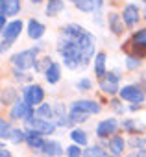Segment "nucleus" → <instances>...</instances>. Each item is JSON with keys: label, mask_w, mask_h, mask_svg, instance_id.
I'll list each match as a JSON object with an SVG mask.
<instances>
[{"label": "nucleus", "mask_w": 146, "mask_h": 157, "mask_svg": "<svg viewBox=\"0 0 146 157\" xmlns=\"http://www.w3.org/2000/svg\"><path fill=\"white\" fill-rule=\"evenodd\" d=\"M74 6H76V10H80V11H83V13L96 11V4H94V0H78Z\"/></svg>", "instance_id": "nucleus-27"}, {"label": "nucleus", "mask_w": 146, "mask_h": 157, "mask_svg": "<svg viewBox=\"0 0 146 157\" xmlns=\"http://www.w3.org/2000/svg\"><path fill=\"white\" fill-rule=\"evenodd\" d=\"M142 17L146 19V6H144V10H142Z\"/></svg>", "instance_id": "nucleus-46"}, {"label": "nucleus", "mask_w": 146, "mask_h": 157, "mask_svg": "<svg viewBox=\"0 0 146 157\" xmlns=\"http://www.w3.org/2000/svg\"><path fill=\"white\" fill-rule=\"evenodd\" d=\"M104 78H106V80H109V82H113V83H118V82H120V76L115 74V72H107Z\"/></svg>", "instance_id": "nucleus-38"}, {"label": "nucleus", "mask_w": 146, "mask_h": 157, "mask_svg": "<svg viewBox=\"0 0 146 157\" xmlns=\"http://www.w3.org/2000/svg\"><path fill=\"white\" fill-rule=\"evenodd\" d=\"M139 107H140V105H139V104H133V105H131V107H129V109H131V111H137V109H139Z\"/></svg>", "instance_id": "nucleus-44"}, {"label": "nucleus", "mask_w": 146, "mask_h": 157, "mask_svg": "<svg viewBox=\"0 0 146 157\" xmlns=\"http://www.w3.org/2000/svg\"><path fill=\"white\" fill-rule=\"evenodd\" d=\"M91 87H93V82L89 80V78H83V80H80L76 83V89L78 91H91Z\"/></svg>", "instance_id": "nucleus-36"}, {"label": "nucleus", "mask_w": 146, "mask_h": 157, "mask_svg": "<svg viewBox=\"0 0 146 157\" xmlns=\"http://www.w3.org/2000/svg\"><path fill=\"white\" fill-rule=\"evenodd\" d=\"M139 67H140V59L139 57H135V56H128L126 57V68L128 70H135Z\"/></svg>", "instance_id": "nucleus-34"}, {"label": "nucleus", "mask_w": 146, "mask_h": 157, "mask_svg": "<svg viewBox=\"0 0 146 157\" xmlns=\"http://www.w3.org/2000/svg\"><path fill=\"white\" fill-rule=\"evenodd\" d=\"M137 157H146V150H137Z\"/></svg>", "instance_id": "nucleus-42"}, {"label": "nucleus", "mask_w": 146, "mask_h": 157, "mask_svg": "<svg viewBox=\"0 0 146 157\" xmlns=\"http://www.w3.org/2000/svg\"><path fill=\"white\" fill-rule=\"evenodd\" d=\"M63 146L57 142V140H46L44 142V148H43V153L48 155V157H59L63 153Z\"/></svg>", "instance_id": "nucleus-20"}, {"label": "nucleus", "mask_w": 146, "mask_h": 157, "mask_svg": "<svg viewBox=\"0 0 146 157\" xmlns=\"http://www.w3.org/2000/svg\"><path fill=\"white\" fill-rule=\"evenodd\" d=\"M37 118H43V120H52L54 118V105L50 104H41L35 111Z\"/></svg>", "instance_id": "nucleus-23"}, {"label": "nucleus", "mask_w": 146, "mask_h": 157, "mask_svg": "<svg viewBox=\"0 0 146 157\" xmlns=\"http://www.w3.org/2000/svg\"><path fill=\"white\" fill-rule=\"evenodd\" d=\"M70 139L74 140V144H78V146H87V142H89L87 133L83 129H72L70 131Z\"/></svg>", "instance_id": "nucleus-25"}, {"label": "nucleus", "mask_w": 146, "mask_h": 157, "mask_svg": "<svg viewBox=\"0 0 146 157\" xmlns=\"http://www.w3.org/2000/svg\"><path fill=\"white\" fill-rule=\"evenodd\" d=\"M94 46H96V39L91 32H85L83 37L78 41V50H80V57H82V63L87 65L93 56H94Z\"/></svg>", "instance_id": "nucleus-4"}, {"label": "nucleus", "mask_w": 146, "mask_h": 157, "mask_svg": "<svg viewBox=\"0 0 146 157\" xmlns=\"http://www.w3.org/2000/svg\"><path fill=\"white\" fill-rule=\"evenodd\" d=\"M63 10H65V2H63V0H50V2H46L44 13H46L48 17H56V15H59Z\"/></svg>", "instance_id": "nucleus-22"}, {"label": "nucleus", "mask_w": 146, "mask_h": 157, "mask_svg": "<svg viewBox=\"0 0 146 157\" xmlns=\"http://www.w3.org/2000/svg\"><path fill=\"white\" fill-rule=\"evenodd\" d=\"M122 19H124V24L128 28H135L139 19H140V11H139V6L135 4H128L122 11Z\"/></svg>", "instance_id": "nucleus-11"}, {"label": "nucleus", "mask_w": 146, "mask_h": 157, "mask_svg": "<svg viewBox=\"0 0 146 157\" xmlns=\"http://www.w3.org/2000/svg\"><path fill=\"white\" fill-rule=\"evenodd\" d=\"M85 32H87V30H85L83 26H80V24H67V26L61 30V37L67 39V41H72V43H78V41L83 37Z\"/></svg>", "instance_id": "nucleus-10"}, {"label": "nucleus", "mask_w": 146, "mask_h": 157, "mask_svg": "<svg viewBox=\"0 0 146 157\" xmlns=\"http://www.w3.org/2000/svg\"><path fill=\"white\" fill-rule=\"evenodd\" d=\"M118 129V122L115 118H106L96 126V137L98 139H109V135H115Z\"/></svg>", "instance_id": "nucleus-9"}, {"label": "nucleus", "mask_w": 146, "mask_h": 157, "mask_svg": "<svg viewBox=\"0 0 146 157\" xmlns=\"http://www.w3.org/2000/svg\"><path fill=\"white\" fill-rule=\"evenodd\" d=\"M144 80H146V72H144Z\"/></svg>", "instance_id": "nucleus-48"}, {"label": "nucleus", "mask_w": 146, "mask_h": 157, "mask_svg": "<svg viewBox=\"0 0 146 157\" xmlns=\"http://www.w3.org/2000/svg\"><path fill=\"white\" fill-rule=\"evenodd\" d=\"M144 2H146V0H144Z\"/></svg>", "instance_id": "nucleus-49"}, {"label": "nucleus", "mask_w": 146, "mask_h": 157, "mask_svg": "<svg viewBox=\"0 0 146 157\" xmlns=\"http://www.w3.org/2000/svg\"><path fill=\"white\" fill-rule=\"evenodd\" d=\"M21 11V0H0V15L15 17Z\"/></svg>", "instance_id": "nucleus-15"}, {"label": "nucleus", "mask_w": 146, "mask_h": 157, "mask_svg": "<svg viewBox=\"0 0 146 157\" xmlns=\"http://www.w3.org/2000/svg\"><path fill=\"white\" fill-rule=\"evenodd\" d=\"M94 4H96V10H100L104 6V0H94Z\"/></svg>", "instance_id": "nucleus-43"}, {"label": "nucleus", "mask_w": 146, "mask_h": 157, "mask_svg": "<svg viewBox=\"0 0 146 157\" xmlns=\"http://www.w3.org/2000/svg\"><path fill=\"white\" fill-rule=\"evenodd\" d=\"M10 140H11V142H15V144L22 142V140L26 142V131H22V129H13V131H11Z\"/></svg>", "instance_id": "nucleus-32"}, {"label": "nucleus", "mask_w": 146, "mask_h": 157, "mask_svg": "<svg viewBox=\"0 0 146 157\" xmlns=\"http://www.w3.org/2000/svg\"><path fill=\"white\" fill-rule=\"evenodd\" d=\"M22 98H24V102H28L32 107H33V105H41L43 100H44V91H43L41 85L32 83V85L24 87V91H22Z\"/></svg>", "instance_id": "nucleus-6"}, {"label": "nucleus", "mask_w": 146, "mask_h": 157, "mask_svg": "<svg viewBox=\"0 0 146 157\" xmlns=\"http://www.w3.org/2000/svg\"><path fill=\"white\" fill-rule=\"evenodd\" d=\"M26 126H28V129H33L41 135H52L56 131V124L52 120H43V118H33Z\"/></svg>", "instance_id": "nucleus-8"}, {"label": "nucleus", "mask_w": 146, "mask_h": 157, "mask_svg": "<svg viewBox=\"0 0 146 157\" xmlns=\"http://www.w3.org/2000/svg\"><path fill=\"white\" fill-rule=\"evenodd\" d=\"M10 46H11V43H8V41H2V52H6V50H10Z\"/></svg>", "instance_id": "nucleus-41"}, {"label": "nucleus", "mask_w": 146, "mask_h": 157, "mask_svg": "<svg viewBox=\"0 0 146 157\" xmlns=\"http://www.w3.org/2000/svg\"><path fill=\"white\" fill-rule=\"evenodd\" d=\"M107 148H109V153L113 157H122L124 155V148H126V140L120 135H113L107 140Z\"/></svg>", "instance_id": "nucleus-16"}, {"label": "nucleus", "mask_w": 146, "mask_h": 157, "mask_svg": "<svg viewBox=\"0 0 146 157\" xmlns=\"http://www.w3.org/2000/svg\"><path fill=\"white\" fill-rule=\"evenodd\" d=\"M52 63H54L52 57H50V56H44L43 59H37V63H35L33 68H35V72H44V74H46V70L52 67Z\"/></svg>", "instance_id": "nucleus-28"}, {"label": "nucleus", "mask_w": 146, "mask_h": 157, "mask_svg": "<svg viewBox=\"0 0 146 157\" xmlns=\"http://www.w3.org/2000/svg\"><path fill=\"white\" fill-rule=\"evenodd\" d=\"M11 100H13V102H17V100H19V98H17V93H15L13 89H4V93H2V104H6V105H8Z\"/></svg>", "instance_id": "nucleus-31"}, {"label": "nucleus", "mask_w": 146, "mask_h": 157, "mask_svg": "<svg viewBox=\"0 0 146 157\" xmlns=\"http://www.w3.org/2000/svg\"><path fill=\"white\" fill-rule=\"evenodd\" d=\"M126 48H128L129 56H135L139 59L146 57V28H140L139 32H135Z\"/></svg>", "instance_id": "nucleus-2"}, {"label": "nucleus", "mask_w": 146, "mask_h": 157, "mask_svg": "<svg viewBox=\"0 0 146 157\" xmlns=\"http://www.w3.org/2000/svg\"><path fill=\"white\" fill-rule=\"evenodd\" d=\"M11 126H10V122L6 120V118H2V120H0V137H2V139H10L11 137Z\"/></svg>", "instance_id": "nucleus-30"}, {"label": "nucleus", "mask_w": 146, "mask_h": 157, "mask_svg": "<svg viewBox=\"0 0 146 157\" xmlns=\"http://www.w3.org/2000/svg\"><path fill=\"white\" fill-rule=\"evenodd\" d=\"M89 118L87 113H82V111H70V120L74 124H80V122H85Z\"/></svg>", "instance_id": "nucleus-33"}, {"label": "nucleus", "mask_w": 146, "mask_h": 157, "mask_svg": "<svg viewBox=\"0 0 146 157\" xmlns=\"http://www.w3.org/2000/svg\"><path fill=\"white\" fill-rule=\"evenodd\" d=\"M122 128H124L126 131H131V133H139V131H142V129H144V126H142V124H137L133 118L124 120V122H122Z\"/></svg>", "instance_id": "nucleus-29"}, {"label": "nucleus", "mask_w": 146, "mask_h": 157, "mask_svg": "<svg viewBox=\"0 0 146 157\" xmlns=\"http://www.w3.org/2000/svg\"><path fill=\"white\" fill-rule=\"evenodd\" d=\"M22 21H11V22H8V26L2 30V41H8V43H13L19 35H21V32H22Z\"/></svg>", "instance_id": "nucleus-12"}, {"label": "nucleus", "mask_w": 146, "mask_h": 157, "mask_svg": "<svg viewBox=\"0 0 146 157\" xmlns=\"http://www.w3.org/2000/svg\"><path fill=\"white\" fill-rule=\"evenodd\" d=\"M0 157H11V153H10V150H8L6 146L0 148Z\"/></svg>", "instance_id": "nucleus-40"}, {"label": "nucleus", "mask_w": 146, "mask_h": 157, "mask_svg": "<svg viewBox=\"0 0 146 157\" xmlns=\"http://www.w3.org/2000/svg\"><path fill=\"white\" fill-rule=\"evenodd\" d=\"M70 111H82V113H87V115H98L102 111V107L94 100H76V102H72Z\"/></svg>", "instance_id": "nucleus-7"}, {"label": "nucleus", "mask_w": 146, "mask_h": 157, "mask_svg": "<svg viewBox=\"0 0 146 157\" xmlns=\"http://www.w3.org/2000/svg\"><path fill=\"white\" fill-rule=\"evenodd\" d=\"M37 56H39V46H35V48H28V50H21V52H17V54L11 56V65H13V68L28 70V68L35 67V63H37Z\"/></svg>", "instance_id": "nucleus-1"}, {"label": "nucleus", "mask_w": 146, "mask_h": 157, "mask_svg": "<svg viewBox=\"0 0 146 157\" xmlns=\"http://www.w3.org/2000/svg\"><path fill=\"white\" fill-rule=\"evenodd\" d=\"M44 142H46V140L43 139L41 133H37V131H33V129H28V131H26V144H28L32 150H41V151H43Z\"/></svg>", "instance_id": "nucleus-17"}, {"label": "nucleus", "mask_w": 146, "mask_h": 157, "mask_svg": "<svg viewBox=\"0 0 146 157\" xmlns=\"http://www.w3.org/2000/svg\"><path fill=\"white\" fill-rule=\"evenodd\" d=\"M30 2H32V4H41L43 0H30Z\"/></svg>", "instance_id": "nucleus-45"}, {"label": "nucleus", "mask_w": 146, "mask_h": 157, "mask_svg": "<svg viewBox=\"0 0 146 157\" xmlns=\"http://www.w3.org/2000/svg\"><path fill=\"white\" fill-rule=\"evenodd\" d=\"M44 32H46V28H44V24L43 22H39V21H35V19H32V21H28V37L30 39H41L43 35H44Z\"/></svg>", "instance_id": "nucleus-18"}, {"label": "nucleus", "mask_w": 146, "mask_h": 157, "mask_svg": "<svg viewBox=\"0 0 146 157\" xmlns=\"http://www.w3.org/2000/svg\"><path fill=\"white\" fill-rule=\"evenodd\" d=\"M68 2H74V4H76V2H78V0H68Z\"/></svg>", "instance_id": "nucleus-47"}, {"label": "nucleus", "mask_w": 146, "mask_h": 157, "mask_svg": "<svg viewBox=\"0 0 146 157\" xmlns=\"http://www.w3.org/2000/svg\"><path fill=\"white\" fill-rule=\"evenodd\" d=\"M83 157H113V155L100 146H89L87 150H83Z\"/></svg>", "instance_id": "nucleus-26"}, {"label": "nucleus", "mask_w": 146, "mask_h": 157, "mask_svg": "<svg viewBox=\"0 0 146 157\" xmlns=\"http://www.w3.org/2000/svg\"><path fill=\"white\" fill-rule=\"evenodd\" d=\"M106 54L104 52H98L96 56H94V76L98 78V80H102V78L107 74L106 72Z\"/></svg>", "instance_id": "nucleus-19"}, {"label": "nucleus", "mask_w": 146, "mask_h": 157, "mask_svg": "<svg viewBox=\"0 0 146 157\" xmlns=\"http://www.w3.org/2000/svg\"><path fill=\"white\" fill-rule=\"evenodd\" d=\"M65 151H67V157H83V151L80 150V146H78V144L68 146Z\"/></svg>", "instance_id": "nucleus-35"}, {"label": "nucleus", "mask_w": 146, "mask_h": 157, "mask_svg": "<svg viewBox=\"0 0 146 157\" xmlns=\"http://www.w3.org/2000/svg\"><path fill=\"white\" fill-rule=\"evenodd\" d=\"M54 118H56V126H59V128H68V126L74 124L70 120V113H67L63 104H56L54 105Z\"/></svg>", "instance_id": "nucleus-13"}, {"label": "nucleus", "mask_w": 146, "mask_h": 157, "mask_svg": "<svg viewBox=\"0 0 146 157\" xmlns=\"http://www.w3.org/2000/svg\"><path fill=\"white\" fill-rule=\"evenodd\" d=\"M98 85H100L102 93H106V94H109V96H113V94H117V93L120 91V89H118V83H113V82L106 80V78H102Z\"/></svg>", "instance_id": "nucleus-24"}, {"label": "nucleus", "mask_w": 146, "mask_h": 157, "mask_svg": "<svg viewBox=\"0 0 146 157\" xmlns=\"http://www.w3.org/2000/svg\"><path fill=\"white\" fill-rule=\"evenodd\" d=\"M10 117H11L13 120H24V122L28 124V122H32V120L35 118V111H33V107H32L28 102H24V100L19 98V100L11 105Z\"/></svg>", "instance_id": "nucleus-3"}, {"label": "nucleus", "mask_w": 146, "mask_h": 157, "mask_svg": "<svg viewBox=\"0 0 146 157\" xmlns=\"http://www.w3.org/2000/svg\"><path fill=\"white\" fill-rule=\"evenodd\" d=\"M118 96H120V100H126V102H131V104H142L144 98H146L144 91L139 85H124V87H120Z\"/></svg>", "instance_id": "nucleus-5"}, {"label": "nucleus", "mask_w": 146, "mask_h": 157, "mask_svg": "<svg viewBox=\"0 0 146 157\" xmlns=\"http://www.w3.org/2000/svg\"><path fill=\"white\" fill-rule=\"evenodd\" d=\"M111 105H113V109H115L117 113H122V111H124V109L120 107V102H118V100H111Z\"/></svg>", "instance_id": "nucleus-39"}, {"label": "nucleus", "mask_w": 146, "mask_h": 157, "mask_svg": "<svg viewBox=\"0 0 146 157\" xmlns=\"http://www.w3.org/2000/svg\"><path fill=\"white\" fill-rule=\"evenodd\" d=\"M107 26H109V32L115 33V35H122V33H124V28H126L122 15H118V13H115V11H111V13L107 15Z\"/></svg>", "instance_id": "nucleus-14"}, {"label": "nucleus", "mask_w": 146, "mask_h": 157, "mask_svg": "<svg viewBox=\"0 0 146 157\" xmlns=\"http://www.w3.org/2000/svg\"><path fill=\"white\" fill-rule=\"evenodd\" d=\"M13 78H15V80H19V82H21V80H22V82H24V80H30V76L24 74V70H19V68H13Z\"/></svg>", "instance_id": "nucleus-37"}, {"label": "nucleus", "mask_w": 146, "mask_h": 157, "mask_svg": "<svg viewBox=\"0 0 146 157\" xmlns=\"http://www.w3.org/2000/svg\"><path fill=\"white\" fill-rule=\"evenodd\" d=\"M44 78H46V82L50 83V85H54V83H57L59 80H61V65L59 63H52V67L46 70V74H44Z\"/></svg>", "instance_id": "nucleus-21"}]
</instances>
